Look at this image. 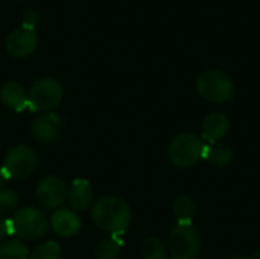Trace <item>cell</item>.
<instances>
[{"instance_id": "cell-1", "label": "cell", "mask_w": 260, "mask_h": 259, "mask_svg": "<svg viewBox=\"0 0 260 259\" xmlns=\"http://www.w3.org/2000/svg\"><path fill=\"white\" fill-rule=\"evenodd\" d=\"M91 220L104 232L122 237L133 220L129 205L119 197H102L91 206Z\"/></svg>"}, {"instance_id": "cell-2", "label": "cell", "mask_w": 260, "mask_h": 259, "mask_svg": "<svg viewBox=\"0 0 260 259\" xmlns=\"http://www.w3.org/2000/svg\"><path fill=\"white\" fill-rule=\"evenodd\" d=\"M198 95L213 104L229 102L235 95V82L229 73L219 69L203 72L197 79Z\"/></svg>"}, {"instance_id": "cell-3", "label": "cell", "mask_w": 260, "mask_h": 259, "mask_svg": "<svg viewBox=\"0 0 260 259\" xmlns=\"http://www.w3.org/2000/svg\"><path fill=\"white\" fill-rule=\"evenodd\" d=\"M206 143L195 133L177 134L168 147V157L177 168H190L203 160Z\"/></svg>"}, {"instance_id": "cell-4", "label": "cell", "mask_w": 260, "mask_h": 259, "mask_svg": "<svg viewBox=\"0 0 260 259\" xmlns=\"http://www.w3.org/2000/svg\"><path fill=\"white\" fill-rule=\"evenodd\" d=\"M11 223H12V232L20 240L24 241H37L44 238L50 226L47 215L41 209L32 206L17 209L14 212Z\"/></svg>"}, {"instance_id": "cell-5", "label": "cell", "mask_w": 260, "mask_h": 259, "mask_svg": "<svg viewBox=\"0 0 260 259\" xmlns=\"http://www.w3.org/2000/svg\"><path fill=\"white\" fill-rule=\"evenodd\" d=\"M201 249V237L192 223H177L168 240L171 259H195Z\"/></svg>"}, {"instance_id": "cell-6", "label": "cell", "mask_w": 260, "mask_h": 259, "mask_svg": "<svg viewBox=\"0 0 260 259\" xmlns=\"http://www.w3.org/2000/svg\"><path fill=\"white\" fill-rule=\"evenodd\" d=\"M62 96L64 89L56 79L40 78L27 93V108L30 111H50L61 104Z\"/></svg>"}, {"instance_id": "cell-7", "label": "cell", "mask_w": 260, "mask_h": 259, "mask_svg": "<svg viewBox=\"0 0 260 259\" xmlns=\"http://www.w3.org/2000/svg\"><path fill=\"white\" fill-rule=\"evenodd\" d=\"M38 165V156L29 145H15L11 148L3 162V169L14 180H24L34 174Z\"/></svg>"}, {"instance_id": "cell-8", "label": "cell", "mask_w": 260, "mask_h": 259, "mask_svg": "<svg viewBox=\"0 0 260 259\" xmlns=\"http://www.w3.org/2000/svg\"><path fill=\"white\" fill-rule=\"evenodd\" d=\"M69 188L64 183L62 179L55 176H46L43 177L35 189V195L38 203L44 209H59L62 203L67 200Z\"/></svg>"}, {"instance_id": "cell-9", "label": "cell", "mask_w": 260, "mask_h": 259, "mask_svg": "<svg viewBox=\"0 0 260 259\" xmlns=\"http://www.w3.org/2000/svg\"><path fill=\"white\" fill-rule=\"evenodd\" d=\"M62 131V119L52 111H47L44 114H40L30 127V134L32 137L43 145L53 143L58 140Z\"/></svg>"}, {"instance_id": "cell-10", "label": "cell", "mask_w": 260, "mask_h": 259, "mask_svg": "<svg viewBox=\"0 0 260 259\" xmlns=\"http://www.w3.org/2000/svg\"><path fill=\"white\" fill-rule=\"evenodd\" d=\"M38 46V35L35 29L20 26L6 38V50L14 58H24L30 55Z\"/></svg>"}, {"instance_id": "cell-11", "label": "cell", "mask_w": 260, "mask_h": 259, "mask_svg": "<svg viewBox=\"0 0 260 259\" xmlns=\"http://www.w3.org/2000/svg\"><path fill=\"white\" fill-rule=\"evenodd\" d=\"M230 119L222 111H213L207 114L201 124V139L209 143H219L230 131Z\"/></svg>"}, {"instance_id": "cell-12", "label": "cell", "mask_w": 260, "mask_h": 259, "mask_svg": "<svg viewBox=\"0 0 260 259\" xmlns=\"http://www.w3.org/2000/svg\"><path fill=\"white\" fill-rule=\"evenodd\" d=\"M50 227L56 235H59L62 238H70V237H75L79 234L81 218L78 217V214L75 211L59 208L50 217Z\"/></svg>"}, {"instance_id": "cell-13", "label": "cell", "mask_w": 260, "mask_h": 259, "mask_svg": "<svg viewBox=\"0 0 260 259\" xmlns=\"http://www.w3.org/2000/svg\"><path fill=\"white\" fill-rule=\"evenodd\" d=\"M67 202L75 212L87 211L93 206V189L88 180L76 179L67 192Z\"/></svg>"}, {"instance_id": "cell-14", "label": "cell", "mask_w": 260, "mask_h": 259, "mask_svg": "<svg viewBox=\"0 0 260 259\" xmlns=\"http://www.w3.org/2000/svg\"><path fill=\"white\" fill-rule=\"evenodd\" d=\"M0 101L11 110L20 113L27 108V93L17 81H8L0 89Z\"/></svg>"}, {"instance_id": "cell-15", "label": "cell", "mask_w": 260, "mask_h": 259, "mask_svg": "<svg viewBox=\"0 0 260 259\" xmlns=\"http://www.w3.org/2000/svg\"><path fill=\"white\" fill-rule=\"evenodd\" d=\"M203 160L213 168H225L233 160V150L225 143H209L204 148Z\"/></svg>"}, {"instance_id": "cell-16", "label": "cell", "mask_w": 260, "mask_h": 259, "mask_svg": "<svg viewBox=\"0 0 260 259\" xmlns=\"http://www.w3.org/2000/svg\"><path fill=\"white\" fill-rule=\"evenodd\" d=\"M123 247V240L119 235H110L101 240L94 249V255L98 259H116Z\"/></svg>"}, {"instance_id": "cell-17", "label": "cell", "mask_w": 260, "mask_h": 259, "mask_svg": "<svg viewBox=\"0 0 260 259\" xmlns=\"http://www.w3.org/2000/svg\"><path fill=\"white\" fill-rule=\"evenodd\" d=\"M172 212L174 217L178 220V223H192L197 212V205L189 195H181L174 200Z\"/></svg>"}, {"instance_id": "cell-18", "label": "cell", "mask_w": 260, "mask_h": 259, "mask_svg": "<svg viewBox=\"0 0 260 259\" xmlns=\"http://www.w3.org/2000/svg\"><path fill=\"white\" fill-rule=\"evenodd\" d=\"M140 255L143 259H168L169 252L165 243L158 238H146L140 246Z\"/></svg>"}, {"instance_id": "cell-19", "label": "cell", "mask_w": 260, "mask_h": 259, "mask_svg": "<svg viewBox=\"0 0 260 259\" xmlns=\"http://www.w3.org/2000/svg\"><path fill=\"white\" fill-rule=\"evenodd\" d=\"M30 252L20 240H11L0 244V259H29Z\"/></svg>"}, {"instance_id": "cell-20", "label": "cell", "mask_w": 260, "mask_h": 259, "mask_svg": "<svg viewBox=\"0 0 260 259\" xmlns=\"http://www.w3.org/2000/svg\"><path fill=\"white\" fill-rule=\"evenodd\" d=\"M29 259H61V249H59L58 243L47 241V243L37 246L30 252Z\"/></svg>"}, {"instance_id": "cell-21", "label": "cell", "mask_w": 260, "mask_h": 259, "mask_svg": "<svg viewBox=\"0 0 260 259\" xmlns=\"http://www.w3.org/2000/svg\"><path fill=\"white\" fill-rule=\"evenodd\" d=\"M18 206V195L17 192L6 189V191H0V218L2 217H8L12 212L17 211Z\"/></svg>"}, {"instance_id": "cell-22", "label": "cell", "mask_w": 260, "mask_h": 259, "mask_svg": "<svg viewBox=\"0 0 260 259\" xmlns=\"http://www.w3.org/2000/svg\"><path fill=\"white\" fill-rule=\"evenodd\" d=\"M38 21V14L37 11H32V9H27L23 12V24L24 27H30V29H35V24Z\"/></svg>"}, {"instance_id": "cell-23", "label": "cell", "mask_w": 260, "mask_h": 259, "mask_svg": "<svg viewBox=\"0 0 260 259\" xmlns=\"http://www.w3.org/2000/svg\"><path fill=\"white\" fill-rule=\"evenodd\" d=\"M11 234H14L11 220H0V243L5 241Z\"/></svg>"}, {"instance_id": "cell-24", "label": "cell", "mask_w": 260, "mask_h": 259, "mask_svg": "<svg viewBox=\"0 0 260 259\" xmlns=\"http://www.w3.org/2000/svg\"><path fill=\"white\" fill-rule=\"evenodd\" d=\"M8 180H9V176L6 174V171L3 169V166L0 168V189L8 183Z\"/></svg>"}, {"instance_id": "cell-25", "label": "cell", "mask_w": 260, "mask_h": 259, "mask_svg": "<svg viewBox=\"0 0 260 259\" xmlns=\"http://www.w3.org/2000/svg\"><path fill=\"white\" fill-rule=\"evenodd\" d=\"M250 259H260V250L259 252H256V253H254V255H253Z\"/></svg>"}, {"instance_id": "cell-26", "label": "cell", "mask_w": 260, "mask_h": 259, "mask_svg": "<svg viewBox=\"0 0 260 259\" xmlns=\"http://www.w3.org/2000/svg\"><path fill=\"white\" fill-rule=\"evenodd\" d=\"M230 259H247V258H244V256H233V258H230Z\"/></svg>"}]
</instances>
